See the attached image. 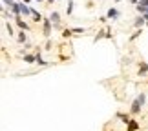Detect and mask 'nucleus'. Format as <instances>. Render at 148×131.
Listing matches in <instances>:
<instances>
[{
    "label": "nucleus",
    "mask_w": 148,
    "mask_h": 131,
    "mask_svg": "<svg viewBox=\"0 0 148 131\" xmlns=\"http://www.w3.org/2000/svg\"><path fill=\"white\" fill-rule=\"evenodd\" d=\"M53 22H51V18L48 16V18H44L42 20V35L46 37V38H49L51 37V31H53Z\"/></svg>",
    "instance_id": "nucleus-1"
},
{
    "label": "nucleus",
    "mask_w": 148,
    "mask_h": 131,
    "mask_svg": "<svg viewBox=\"0 0 148 131\" xmlns=\"http://www.w3.org/2000/svg\"><path fill=\"white\" fill-rule=\"evenodd\" d=\"M15 24L18 29H24V31H29V24L22 18V15H15Z\"/></svg>",
    "instance_id": "nucleus-2"
},
{
    "label": "nucleus",
    "mask_w": 148,
    "mask_h": 131,
    "mask_svg": "<svg viewBox=\"0 0 148 131\" xmlns=\"http://www.w3.org/2000/svg\"><path fill=\"white\" fill-rule=\"evenodd\" d=\"M141 109H143V104H141V102H139L137 98H134L132 106H130V115H139Z\"/></svg>",
    "instance_id": "nucleus-3"
},
{
    "label": "nucleus",
    "mask_w": 148,
    "mask_h": 131,
    "mask_svg": "<svg viewBox=\"0 0 148 131\" xmlns=\"http://www.w3.org/2000/svg\"><path fill=\"white\" fill-rule=\"evenodd\" d=\"M20 58L24 60V62H27V64H35V62H37V56H35V53H26V51H22Z\"/></svg>",
    "instance_id": "nucleus-4"
},
{
    "label": "nucleus",
    "mask_w": 148,
    "mask_h": 131,
    "mask_svg": "<svg viewBox=\"0 0 148 131\" xmlns=\"http://www.w3.org/2000/svg\"><path fill=\"white\" fill-rule=\"evenodd\" d=\"M106 16L110 20H117V18H121V11H119L117 7H110V9L106 11Z\"/></svg>",
    "instance_id": "nucleus-5"
},
{
    "label": "nucleus",
    "mask_w": 148,
    "mask_h": 131,
    "mask_svg": "<svg viewBox=\"0 0 148 131\" xmlns=\"http://www.w3.org/2000/svg\"><path fill=\"white\" fill-rule=\"evenodd\" d=\"M132 26L135 27V29H141L143 26H146V18H145V15H139L137 18L134 20V24H132Z\"/></svg>",
    "instance_id": "nucleus-6"
},
{
    "label": "nucleus",
    "mask_w": 148,
    "mask_h": 131,
    "mask_svg": "<svg viewBox=\"0 0 148 131\" xmlns=\"http://www.w3.org/2000/svg\"><path fill=\"white\" fill-rule=\"evenodd\" d=\"M146 7H148V0H141V2L135 5V11H137L139 15H145L146 13Z\"/></svg>",
    "instance_id": "nucleus-7"
},
{
    "label": "nucleus",
    "mask_w": 148,
    "mask_h": 131,
    "mask_svg": "<svg viewBox=\"0 0 148 131\" xmlns=\"http://www.w3.org/2000/svg\"><path fill=\"white\" fill-rule=\"evenodd\" d=\"M49 18H51V22H53L55 27H60V15L57 13V11H51V13H49Z\"/></svg>",
    "instance_id": "nucleus-8"
},
{
    "label": "nucleus",
    "mask_w": 148,
    "mask_h": 131,
    "mask_svg": "<svg viewBox=\"0 0 148 131\" xmlns=\"http://www.w3.org/2000/svg\"><path fill=\"white\" fill-rule=\"evenodd\" d=\"M15 40L18 42V44H26V42H27V35H26V31H24V29H20L18 33H16Z\"/></svg>",
    "instance_id": "nucleus-9"
},
{
    "label": "nucleus",
    "mask_w": 148,
    "mask_h": 131,
    "mask_svg": "<svg viewBox=\"0 0 148 131\" xmlns=\"http://www.w3.org/2000/svg\"><path fill=\"white\" fill-rule=\"evenodd\" d=\"M137 75H139V77H145V75H148V62H139Z\"/></svg>",
    "instance_id": "nucleus-10"
},
{
    "label": "nucleus",
    "mask_w": 148,
    "mask_h": 131,
    "mask_svg": "<svg viewBox=\"0 0 148 131\" xmlns=\"http://www.w3.org/2000/svg\"><path fill=\"white\" fill-rule=\"evenodd\" d=\"M115 117H117V118H119V120H121V122L124 124V126H128V122H130V120H132V117H130V115H128V113H121V111H119V113H117V115H115Z\"/></svg>",
    "instance_id": "nucleus-11"
},
{
    "label": "nucleus",
    "mask_w": 148,
    "mask_h": 131,
    "mask_svg": "<svg viewBox=\"0 0 148 131\" xmlns=\"http://www.w3.org/2000/svg\"><path fill=\"white\" fill-rule=\"evenodd\" d=\"M139 128H141V124L132 118V120L128 122V126H126V131H139Z\"/></svg>",
    "instance_id": "nucleus-12"
},
{
    "label": "nucleus",
    "mask_w": 148,
    "mask_h": 131,
    "mask_svg": "<svg viewBox=\"0 0 148 131\" xmlns=\"http://www.w3.org/2000/svg\"><path fill=\"white\" fill-rule=\"evenodd\" d=\"M31 16H33V20H35V22H40V24H42L44 16H42L40 13H38V11H37L35 7H33V5H31Z\"/></svg>",
    "instance_id": "nucleus-13"
},
{
    "label": "nucleus",
    "mask_w": 148,
    "mask_h": 131,
    "mask_svg": "<svg viewBox=\"0 0 148 131\" xmlns=\"http://www.w3.org/2000/svg\"><path fill=\"white\" fill-rule=\"evenodd\" d=\"M35 56H37V64H38V66H48V62L42 58V53H40V49H38L37 53H35Z\"/></svg>",
    "instance_id": "nucleus-14"
},
{
    "label": "nucleus",
    "mask_w": 148,
    "mask_h": 131,
    "mask_svg": "<svg viewBox=\"0 0 148 131\" xmlns=\"http://www.w3.org/2000/svg\"><path fill=\"white\" fill-rule=\"evenodd\" d=\"M5 31L9 33V37L11 38H15L16 35H15V29H13V24H11V22H5Z\"/></svg>",
    "instance_id": "nucleus-15"
},
{
    "label": "nucleus",
    "mask_w": 148,
    "mask_h": 131,
    "mask_svg": "<svg viewBox=\"0 0 148 131\" xmlns=\"http://www.w3.org/2000/svg\"><path fill=\"white\" fill-rule=\"evenodd\" d=\"M102 38H106V29H101V31H97V35H95L93 42H99V40H102Z\"/></svg>",
    "instance_id": "nucleus-16"
},
{
    "label": "nucleus",
    "mask_w": 148,
    "mask_h": 131,
    "mask_svg": "<svg viewBox=\"0 0 148 131\" xmlns=\"http://www.w3.org/2000/svg\"><path fill=\"white\" fill-rule=\"evenodd\" d=\"M141 35H143V27H141V29H135V33H134V35L128 38V40H130V42H135V40H137V38H139Z\"/></svg>",
    "instance_id": "nucleus-17"
},
{
    "label": "nucleus",
    "mask_w": 148,
    "mask_h": 131,
    "mask_svg": "<svg viewBox=\"0 0 148 131\" xmlns=\"http://www.w3.org/2000/svg\"><path fill=\"white\" fill-rule=\"evenodd\" d=\"M11 13H13V15H22V11H20V2H18V0H16V4L11 7Z\"/></svg>",
    "instance_id": "nucleus-18"
},
{
    "label": "nucleus",
    "mask_w": 148,
    "mask_h": 131,
    "mask_svg": "<svg viewBox=\"0 0 148 131\" xmlns=\"http://www.w3.org/2000/svg\"><path fill=\"white\" fill-rule=\"evenodd\" d=\"M73 7H75L73 0H68V7H66V15H68V16H70V15H73Z\"/></svg>",
    "instance_id": "nucleus-19"
},
{
    "label": "nucleus",
    "mask_w": 148,
    "mask_h": 131,
    "mask_svg": "<svg viewBox=\"0 0 148 131\" xmlns=\"http://www.w3.org/2000/svg\"><path fill=\"white\" fill-rule=\"evenodd\" d=\"M71 35H73V29H62V38H71Z\"/></svg>",
    "instance_id": "nucleus-20"
},
{
    "label": "nucleus",
    "mask_w": 148,
    "mask_h": 131,
    "mask_svg": "<svg viewBox=\"0 0 148 131\" xmlns=\"http://www.w3.org/2000/svg\"><path fill=\"white\" fill-rule=\"evenodd\" d=\"M2 4L5 5V7H9V9H11V7H13V5L16 4V0H2Z\"/></svg>",
    "instance_id": "nucleus-21"
},
{
    "label": "nucleus",
    "mask_w": 148,
    "mask_h": 131,
    "mask_svg": "<svg viewBox=\"0 0 148 131\" xmlns=\"http://www.w3.org/2000/svg\"><path fill=\"white\" fill-rule=\"evenodd\" d=\"M135 98H137V100L141 102V104H143V106H145V102H146V95H145V93H139L137 96H135Z\"/></svg>",
    "instance_id": "nucleus-22"
},
{
    "label": "nucleus",
    "mask_w": 148,
    "mask_h": 131,
    "mask_svg": "<svg viewBox=\"0 0 148 131\" xmlns=\"http://www.w3.org/2000/svg\"><path fill=\"white\" fill-rule=\"evenodd\" d=\"M73 33H75V35H84L86 29H84V27H73Z\"/></svg>",
    "instance_id": "nucleus-23"
},
{
    "label": "nucleus",
    "mask_w": 148,
    "mask_h": 131,
    "mask_svg": "<svg viewBox=\"0 0 148 131\" xmlns=\"http://www.w3.org/2000/svg\"><path fill=\"white\" fill-rule=\"evenodd\" d=\"M44 48H46V51L51 49V38H48V42H46V45H44Z\"/></svg>",
    "instance_id": "nucleus-24"
},
{
    "label": "nucleus",
    "mask_w": 148,
    "mask_h": 131,
    "mask_svg": "<svg viewBox=\"0 0 148 131\" xmlns=\"http://www.w3.org/2000/svg\"><path fill=\"white\" fill-rule=\"evenodd\" d=\"M130 2H132V4H134V5H137V4H139V2H141V0H130Z\"/></svg>",
    "instance_id": "nucleus-25"
},
{
    "label": "nucleus",
    "mask_w": 148,
    "mask_h": 131,
    "mask_svg": "<svg viewBox=\"0 0 148 131\" xmlns=\"http://www.w3.org/2000/svg\"><path fill=\"white\" fill-rule=\"evenodd\" d=\"M46 2H48V4H53V2H57V0H46Z\"/></svg>",
    "instance_id": "nucleus-26"
},
{
    "label": "nucleus",
    "mask_w": 148,
    "mask_h": 131,
    "mask_svg": "<svg viewBox=\"0 0 148 131\" xmlns=\"http://www.w3.org/2000/svg\"><path fill=\"white\" fill-rule=\"evenodd\" d=\"M22 2H26V4H31V0H22Z\"/></svg>",
    "instance_id": "nucleus-27"
},
{
    "label": "nucleus",
    "mask_w": 148,
    "mask_h": 131,
    "mask_svg": "<svg viewBox=\"0 0 148 131\" xmlns=\"http://www.w3.org/2000/svg\"><path fill=\"white\" fill-rule=\"evenodd\" d=\"M145 18H146V26H148V15H145Z\"/></svg>",
    "instance_id": "nucleus-28"
},
{
    "label": "nucleus",
    "mask_w": 148,
    "mask_h": 131,
    "mask_svg": "<svg viewBox=\"0 0 148 131\" xmlns=\"http://www.w3.org/2000/svg\"><path fill=\"white\" fill-rule=\"evenodd\" d=\"M35 2H46V0H35Z\"/></svg>",
    "instance_id": "nucleus-29"
},
{
    "label": "nucleus",
    "mask_w": 148,
    "mask_h": 131,
    "mask_svg": "<svg viewBox=\"0 0 148 131\" xmlns=\"http://www.w3.org/2000/svg\"><path fill=\"white\" fill-rule=\"evenodd\" d=\"M145 15H148V7H146V13H145Z\"/></svg>",
    "instance_id": "nucleus-30"
},
{
    "label": "nucleus",
    "mask_w": 148,
    "mask_h": 131,
    "mask_svg": "<svg viewBox=\"0 0 148 131\" xmlns=\"http://www.w3.org/2000/svg\"><path fill=\"white\" fill-rule=\"evenodd\" d=\"M115 2H121V0H115Z\"/></svg>",
    "instance_id": "nucleus-31"
}]
</instances>
